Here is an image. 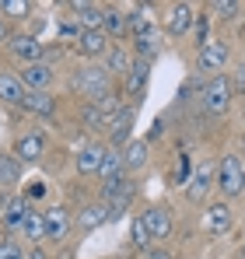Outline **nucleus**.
<instances>
[{"label": "nucleus", "instance_id": "nucleus-1", "mask_svg": "<svg viewBox=\"0 0 245 259\" xmlns=\"http://www.w3.org/2000/svg\"><path fill=\"white\" fill-rule=\"evenodd\" d=\"M221 193H224V200H235V196H242L245 193V165L238 154H224L221 158V165H217V182H214Z\"/></svg>", "mask_w": 245, "mask_h": 259}, {"label": "nucleus", "instance_id": "nucleus-2", "mask_svg": "<svg viewBox=\"0 0 245 259\" xmlns=\"http://www.w3.org/2000/svg\"><path fill=\"white\" fill-rule=\"evenodd\" d=\"M231 95H235V88H231V77H224V74H217V77H210L200 91V98H203V109L210 116H221V112H228L231 109Z\"/></svg>", "mask_w": 245, "mask_h": 259}, {"label": "nucleus", "instance_id": "nucleus-3", "mask_svg": "<svg viewBox=\"0 0 245 259\" xmlns=\"http://www.w3.org/2000/svg\"><path fill=\"white\" fill-rule=\"evenodd\" d=\"M228 60H231V49H228V42H224V39H207V42L200 46L196 67H200L203 74H210V77H217V74L228 67Z\"/></svg>", "mask_w": 245, "mask_h": 259}, {"label": "nucleus", "instance_id": "nucleus-4", "mask_svg": "<svg viewBox=\"0 0 245 259\" xmlns=\"http://www.w3.org/2000/svg\"><path fill=\"white\" fill-rule=\"evenodd\" d=\"M28 214V200L18 196V193H4L0 196V221L4 228H21V221Z\"/></svg>", "mask_w": 245, "mask_h": 259}, {"label": "nucleus", "instance_id": "nucleus-5", "mask_svg": "<svg viewBox=\"0 0 245 259\" xmlns=\"http://www.w3.org/2000/svg\"><path fill=\"white\" fill-rule=\"evenodd\" d=\"M203 231H207V235H214V238H221V235L231 231V210H228V203H210V207H207Z\"/></svg>", "mask_w": 245, "mask_h": 259}, {"label": "nucleus", "instance_id": "nucleus-6", "mask_svg": "<svg viewBox=\"0 0 245 259\" xmlns=\"http://www.w3.org/2000/svg\"><path fill=\"white\" fill-rule=\"evenodd\" d=\"M42 154H46V137L42 133H25V137L14 140V158L18 161L32 165V161H39Z\"/></svg>", "mask_w": 245, "mask_h": 259}, {"label": "nucleus", "instance_id": "nucleus-7", "mask_svg": "<svg viewBox=\"0 0 245 259\" xmlns=\"http://www.w3.org/2000/svg\"><path fill=\"white\" fill-rule=\"evenodd\" d=\"M70 235V214L67 207H49L46 210V238L49 242H63Z\"/></svg>", "mask_w": 245, "mask_h": 259}, {"label": "nucleus", "instance_id": "nucleus-8", "mask_svg": "<svg viewBox=\"0 0 245 259\" xmlns=\"http://www.w3.org/2000/svg\"><path fill=\"white\" fill-rule=\"evenodd\" d=\"M105 130H109V137L119 151V144H126L130 130H133V109H116V116H105Z\"/></svg>", "mask_w": 245, "mask_h": 259}, {"label": "nucleus", "instance_id": "nucleus-9", "mask_svg": "<svg viewBox=\"0 0 245 259\" xmlns=\"http://www.w3.org/2000/svg\"><path fill=\"white\" fill-rule=\"evenodd\" d=\"M105 147L102 144H88V147H81L77 151V172L81 175H98L102 172V161H105Z\"/></svg>", "mask_w": 245, "mask_h": 259}, {"label": "nucleus", "instance_id": "nucleus-10", "mask_svg": "<svg viewBox=\"0 0 245 259\" xmlns=\"http://www.w3.org/2000/svg\"><path fill=\"white\" fill-rule=\"evenodd\" d=\"M11 53H14L18 60H25V67H28V63H42V42L35 35H14V39H11Z\"/></svg>", "mask_w": 245, "mask_h": 259}, {"label": "nucleus", "instance_id": "nucleus-11", "mask_svg": "<svg viewBox=\"0 0 245 259\" xmlns=\"http://www.w3.org/2000/svg\"><path fill=\"white\" fill-rule=\"evenodd\" d=\"M70 11H77V21H81L84 32H102V21H105V7H98V4H70Z\"/></svg>", "mask_w": 245, "mask_h": 259}, {"label": "nucleus", "instance_id": "nucleus-12", "mask_svg": "<svg viewBox=\"0 0 245 259\" xmlns=\"http://www.w3.org/2000/svg\"><path fill=\"white\" fill-rule=\"evenodd\" d=\"M140 217H144V224H147V231H151L154 242L172 235V214H168L165 207H151V210H144Z\"/></svg>", "mask_w": 245, "mask_h": 259}, {"label": "nucleus", "instance_id": "nucleus-13", "mask_svg": "<svg viewBox=\"0 0 245 259\" xmlns=\"http://www.w3.org/2000/svg\"><path fill=\"white\" fill-rule=\"evenodd\" d=\"M189 25H193V7H189V4H172V11H168V18H165L168 35H186Z\"/></svg>", "mask_w": 245, "mask_h": 259}, {"label": "nucleus", "instance_id": "nucleus-14", "mask_svg": "<svg viewBox=\"0 0 245 259\" xmlns=\"http://www.w3.org/2000/svg\"><path fill=\"white\" fill-rule=\"evenodd\" d=\"M25 95H28V88L21 84V77L0 70V102H7V105H25Z\"/></svg>", "mask_w": 245, "mask_h": 259}, {"label": "nucleus", "instance_id": "nucleus-15", "mask_svg": "<svg viewBox=\"0 0 245 259\" xmlns=\"http://www.w3.org/2000/svg\"><path fill=\"white\" fill-rule=\"evenodd\" d=\"M21 84L28 88V91H46V88L53 84V70L46 63H28L21 70Z\"/></svg>", "mask_w": 245, "mask_h": 259}, {"label": "nucleus", "instance_id": "nucleus-16", "mask_svg": "<svg viewBox=\"0 0 245 259\" xmlns=\"http://www.w3.org/2000/svg\"><path fill=\"white\" fill-rule=\"evenodd\" d=\"M112 46H109V39H105V32H81V39H77V53L81 56H102V53H109Z\"/></svg>", "mask_w": 245, "mask_h": 259}, {"label": "nucleus", "instance_id": "nucleus-17", "mask_svg": "<svg viewBox=\"0 0 245 259\" xmlns=\"http://www.w3.org/2000/svg\"><path fill=\"white\" fill-rule=\"evenodd\" d=\"M130 67H133V60H130V53H126L123 46H112V49L105 53V74H119V77H126Z\"/></svg>", "mask_w": 245, "mask_h": 259}, {"label": "nucleus", "instance_id": "nucleus-18", "mask_svg": "<svg viewBox=\"0 0 245 259\" xmlns=\"http://www.w3.org/2000/svg\"><path fill=\"white\" fill-rule=\"evenodd\" d=\"M123 161H126V172L144 168V165H147V144H144V140H130V144L123 147Z\"/></svg>", "mask_w": 245, "mask_h": 259}, {"label": "nucleus", "instance_id": "nucleus-19", "mask_svg": "<svg viewBox=\"0 0 245 259\" xmlns=\"http://www.w3.org/2000/svg\"><path fill=\"white\" fill-rule=\"evenodd\" d=\"M25 109L35 112V116H53L56 112V102H53L49 91H28L25 95Z\"/></svg>", "mask_w": 245, "mask_h": 259}, {"label": "nucleus", "instance_id": "nucleus-20", "mask_svg": "<svg viewBox=\"0 0 245 259\" xmlns=\"http://www.w3.org/2000/svg\"><path fill=\"white\" fill-rule=\"evenodd\" d=\"M147 60H137L133 67H130V74H126V95H144V84H147Z\"/></svg>", "mask_w": 245, "mask_h": 259}, {"label": "nucleus", "instance_id": "nucleus-21", "mask_svg": "<svg viewBox=\"0 0 245 259\" xmlns=\"http://www.w3.org/2000/svg\"><path fill=\"white\" fill-rule=\"evenodd\" d=\"M210 182H217V175H210V165L196 168V175H193V186L186 189V196H189L193 203H200V200L207 196V189H210Z\"/></svg>", "mask_w": 245, "mask_h": 259}, {"label": "nucleus", "instance_id": "nucleus-22", "mask_svg": "<svg viewBox=\"0 0 245 259\" xmlns=\"http://www.w3.org/2000/svg\"><path fill=\"white\" fill-rule=\"evenodd\" d=\"M123 172H126V161H123V151H109L105 154V161H102V182L109 186V182H116V179H123Z\"/></svg>", "mask_w": 245, "mask_h": 259}, {"label": "nucleus", "instance_id": "nucleus-23", "mask_svg": "<svg viewBox=\"0 0 245 259\" xmlns=\"http://www.w3.org/2000/svg\"><path fill=\"white\" fill-rule=\"evenodd\" d=\"M109 221V207L105 203H88L81 210V217H77V224H81L84 231H91V228H98V224H105Z\"/></svg>", "mask_w": 245, "mask_h": 259}, {"label": "nucleus", "instance_id": "nucleus-24", "mask_svg": "<svg viewBox=\"0 0 245 259\" xmlns=\"http://www.w3.org/2000/svg\"><path fill=\"white\" fill-rule=\"evenodd\" d=\"M102 28H105L109 35H116V39H119V35L130 32V18L123 14L119 7H105V21H102Z\"/></svg>", "mask_w": 245, "mask_h": 259}, {"label": "nucleus", "instance_id": "nucleus-25", "mask_svg": "<svg viewBox=\"0 0 245 259\" xmlns=\"http://www.w3.org/2000/svg\"><path fill=\"white\" fill-rule=\"evenodd\" d=\"M14 182H21V161L0 151V186H14Z\"/></svg>", "mask_w": 245, "mask_h": 259}, {"label": "nucleus", "instance_id": "nucleus-26", "mask_svg": "<svg viewBox=\"0 0 245 259\" xmlns=\"http://www.w3.org/2000/svg\"><path fill=\"white\" fill-rule=\"evenodd\" d=\"M21 231H25L28 238H46V210L28 207V214H25V221H21Z\"/></svg>", "mask_w": 245, "mask_h": 259}, {"label": "nucleus", "instance_id": "nucleus-27", "mask_svg": "<svg viewBox=\"0 0 245 259\" xmlns=\"http://www.w3.org/2000/svg\"><path fill=\"white\" fill-rule=\"evenodd\" d=\"M130 18V32L140 39V35H147V32H154V18H151V7H137L133 14H126Z\"/></svg>", "mask_w": 245, "mask_h": 259}, {"label": "nucleus", "instance_id": "nucleus-28", "mask_svg": "<svg viewBox=\"0 0 245 259\" xmlns=\"http://www.w3.org/2000/svg\"><path fill=\"white\" fill-rule=\"evenodd\" d=\"M158 49H161V32H158V28L137 39V53H140V60H151V56H154Z\"/></svg>", "mask_w": 245, "mask_h": 259}, {"label": "nucleus", "instance_id": "nucleus-29", "mask_svg": "<svg viewBox=\"0 0 245 259\" xmlns=\"http://www.w3.org/2000/svg\"><path fill=\"white\" fill-rule=\"evenodd\" d=\"M28 14H32L28 0H4L0 4V18H28Z\"/></svg>", "mask_w": 245, "mask_h": 259}, {"label": "nucleus", "instance_id": "nucleus-30", "mask_svg": "<svg viewBox=\"0 0 245 259\" xmlns=\"http://www.w3.org/2000/svg\"><path fill=\"white\" fill-rule=\"evenodd\" d=\"M130 238H133L137 249H147V245L154 242L151 231H147V224H144V217H133V224H130Z\"/></svg>", "mask_w": 245, "mask_h": 259}, {"label": "nucleus", "instance_id": "nucleus-31", "mask_svg": "<svg viewBox=\"0 0 245 259\" xmlns=\"http://www.w3.org/2000/svg\"><path fill=\"white\" fill-rule=\"evenodd\" d=\"M0 259H28V252L18 242H0Z\"/></svg>", "mask_w": 245, "mask_h": 259}, {"label": "nucleus", "instance_id": "nucleus-32", "mask_svg": "<svg viewBox=\"0 0 245 259\" xmlns=\"http://www.w3.org/2000/svg\"><path fill=\"white\" fill-rule=\"evenodd\" d=\"M214 11H217L221 18H235V14L242 11V4H235V0H217V4H214Z\"/></svg>", "mask_w": 245, "mask_h": 259}, {"label": "nucleus", "instance_id": "nucleus-33", "mask_svg": "<svg viewBox=\"0 0 245 259\" xmlns=\"http://www.w3.org/2000/svg\"><path fill=\"white\" fill-rule=\"evenodd\" d=\"M231 88H235L238 95H245V63H238V67H235V77H231Z\"/></svg>", "mask_w": 245, "mask_h": 259}, {"label": "nucleus", "instance_id": "nucleus-34", "mask_svg": "<svg viewBox=\"0 0 245 259\" xmlns=\"http://www.w3.org/2000/svg\"><path fill=\"white\" fill-rule=\"evenodd\" d=\"M60 35H63V39H81V28H77L74 21H63V25H60Z\"/></svg>", "mask_w": 245, "mask_h": 259}, {"label": "nucleus", "instance_id": "nucleus-35", "mask_svg": "<svg viewBox=\"0 0 245 259\" xmlns=\"http://www.w3.org/2000/svg\"><path fill=\"white\" fill-rule=\"evenodd\" d=\"M144 259H168L161 249H144Z\"/></svg>", "mask_w": 245, "mask_h": 259}, {"label": "nucleus", "instance_id": "nucleus-36", "mask_svg": "<svg viewBox=\"0 0 245 259\" xmlns=\"http://www.w3.org/2000/svg\"><path fill=\"white\" fill-rule=\"evenodd\" d=\"M28 259H49V256H46L42 249H32V252H28Z\"/></svg>", "mask_w": 245, "mask_h": 259}, {"label": "nucleus", "instance_id": "nucleus-37", "mask_svg": "<svg viewBox=\"0 0 245 259\" xmlns=\"http://www.w3.org/2000/svg\"><path fill=\"white\" fill-rule=\"evenodd\" d=\"M4 39H7V21L0 18V42H4Z\"/></svg>", "mask_w": 245, "mask_h": 259}, {"label": "nucleus", "instance_id": "nucleus-38", "mask_svg": "<svg viewBox=\"0 0 245 259\" xmlns=\"http://www.w3.org/2000/svg\"><path fill=\"white\" fill-rule=\"evenodd\" d=\"M242 259H245V245H242Z\"/></svg>", "mask_w": 245, "mask_h": 259}, {"label": "nucleus", "instance_id": "nucleus-39", "mask_svg": "<svg viewBox=\"0 0 245 259\" xmlns=\"http://www.w3.org/2000/svg\"><path fill=\"white\" fill-rule=\"evenodd\" d=\"M242 147H245V137H242Z\"/></svg>", "mask_w": 245, "mask_h": 259}]
</instances>
